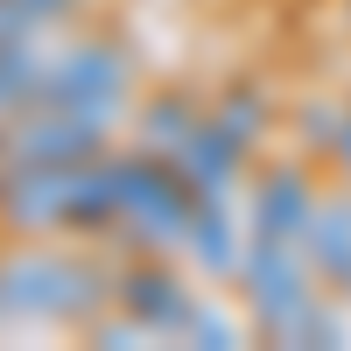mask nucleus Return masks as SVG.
<instances>
[{
    "label": "nucleus",
    "instance_id": "obj_1",
    "mask_svg": "<svg viewBox=\"0 0 351 351\" xmlns=\"http://www.w3.org/2000/svg\"><path fill=\"white\" fill-rule=\"evenodd\" d=\"M0 225L21 239L77 232V239H120V176L112 148L92 162H43V169H0Z\"/></svg>",
    "mask_w": 351,
    "mask_h": 351
},
{
    "label": "nucleus",
    "instance_id": "obj_2",
    "mask_svg": "<svg viewBox=\"0 0 351 351\" xmlns=\"http://www.w3.org/2000/svg\"><path fill=\"white\" fill-rule=\"evenodd\" d=\"M0 302L14 324H92L112 302V267L56 246H21L0 260Z\"/></svg>",
    "mask_w": 351,
    "mask_h": 351
},
{
    "label": "nucleus",
    "instance_id": "obj_3",
    "mask_svg": "<svg viewBox=\"0 0 351 351\" xmlns=\"http://www.w3.org/2000/svg\"><path fill=\"white\" fill-rule=\"evenodd\" d=\"M112 176H120V239L134 253H183L197 190L183 183V169L155 148H112Z\"/></svg>",
    "mask_w": 351,
    "mask_h": 351
},
{
    "label": "nucleus",
    "instance_id": "obj_4",
    "mask_svg": "<svg viewBox=\"0 0 351 351\" xmlns=\"http://www.w3.org/2000/svg\"><path fill=\"white\" fill-rule=\"evenodd\" d=\"M127 99H134V56L112 36H84V43L49 49V71L28 112H106V120H120Z\"/></svg>",
    "mask_w": 351,
    "mask_h": 351
},
{
    "label": "nucleus",
    "instance_id": "obj_5",
    "mask_svg": "<svg viewBox=\"0 0 351 351\" xmlns=\"http://www.w3.org/2000/svg\"><path fill=\"white\" fill-rule=\"evenodd\" d=\"M197 302L204 295L169 267V253H134V260L112 267V309L134 316L155 344H183L190 324H197Z\"/></svg>",
    "mask_w": 351,
    "mask_h": 351
},
{
    "label": "nucleus",
    "instance_id": "obj_6",
    "mask_svg": "<svg viewBox=\"0 0 351 351\" xmlns=\"http://www.w3.org/2000/svg\"><path fill=\"white\" fill-rule=\"evenodd\" d=\"M106 112H8L0 120V169H43V162H92L112 148Z\"/></svg>",
    "mask_w": 351,
    "mask_h": 351
},
{
    "label": "nucleus",
    "instance_id": "obj_7",
    "mask_svg": "<svg viewBox=\"0 0 351 351\" xmlns=\"http://www.w3.org/2000/svg\"><path fill=\"white\" fill-rule=\"evenodd\" d=\"M176 169H183V183L197 190V197H232L239 190V176H246V162H253V141L246 134H232L211 106L197 112V127L183 134V148L169 155Z\"/></svg>",
    "mask_w": 351,
    "mask_h": 351
},
{
    "label": "nucleus",
    "instance_id": "obj_8",
    "mask_svg": "<svg viewBox=\"0 0 351 351\" xmlns=\"http://www.w3.org/2000/svg\"><path fill=\"white\" fill-rule=\"evenodd\" d=\"M316 183H309V169L302 162H281V169H267L253 183V211H246V232H274V239H302V225H309V211H316Z\"/></svg>",
    "mask_w": 351,
    "mask_h": 351
},
{
    "label": "nucleus",
    "instance_id": "obj_9",
    "mask_svg": "<svg viewBox=\"0 0 351 351\" xmlns=\"http://www.w3.org/2000/svg\"><path fill=\"white\" fill-rule=\"evenodd\" d=\"M183 253L197 260L211 281H239V253H246V232L232 225V197H197V218H190V239Z\"/></svg>",
    "mask_w": 351,
    "mask_h": 351
},
{
    "label": "nucleus",
    "instance_id": "obj_10",
    "mask_svg": "<svg viewBox=\"0 0 351 351\" xmlns=\"http://www.w3.org/2000/svg\"><path fill=\"white\" fill-rule=\"evenodd\" d=\"M302 253H309V267H316V281L324 288H351V197H324L309 211V225H302Z\"/></svg>",
    "mask_w": 351,
    "mask_h": 351
},
{
    "label": "nucleus",
    "instance_id": "obj_11",
    "mask_svg": "<svg viewBox=\"0 0 351 351\" xmlns=\"http://www.w3.org/2000/svg\"><path fill=\"white\" fill-rule=\"evenodd\" d=\"M197 99L190 92H155L148 106H141V120H134V134H141V148H155V155H176L183 148V134L197 127Z\"/></svg>",
    "mask_w": 351,
    "mask_h": 351
},
{
    "label": "nucleus",
    "instance_id": "obj_12",
    "mask_svg": "<svg viewBox=\"0 0 351 351\" xmlns=\"http://www.w3.org/2000/svg\"><path fill=\"white\" fill-rule=\"evenodd\" d=\"M49 49H56L49 36H43V43H14V49H0V120L36 106V84H43V71H49Z\"/></svg>",
    "mask_w": 351,
    "mask_h": 351
},
{
    "label": "nucleus",
    "instance_id": "obj_13",
    "mask_svg": "<svg viewBox=\"0 0 351 351\" xmlns=\"http://www.w3.org/2000/svg\"><path fill=\"white\" fill-rule=\"evenodd\" d=\"M77 8H84V0H0V49L56 36V28H64Z\"/></svg>",
    "mask_w": 351,
    "mask_h": 351
},
{
    "label": "nucleus",
    "instance_id": "obj_14",
    "mask_svg": "<svg viewBox=\"0 0 351 351\" xmlns=\"http://www.w3.org/2000/svg\"><path fill=\"white\" fill-rule=\"evenodd\" d=\"M211 112H218L232 134H246L253 148H260V134H267V92H260V84H232V92H218Z\"/></svg>",
    "mask_w": 351,
    "mask_h": 351
},
{
    "label": "nucleus",
    "instance_id": "obj_15",
    "mask_svg": "<svg viewBox=\"0 0 351 351\" xmlns=\"http://www.w3.org/2000/svg\"><path fill=\"white\" fill-rule=\"evenodd\" d=\"M183 344H197V351H239V344H246V330L232 324L225 309L197 302V324H190V337H183Z\"/></svg>",
    "mask_w": 351,
    "mask_h": 351
},
{
    "label": "nucleus",
    "instance_id": "obj_16",
    "mask_svg": "<svg viewBox=\"0 0 351 351\" xmlns=\"http://www.w3.org/2000/svg\"><path fill=\"white\" fill-rule=\"evenodd\" d=\"M337 112H344V106H324V99L295 112V120H302L295 134H302V148H309V155H330V141H337Z\"/></svg>",
    "mask_w": 351,
    "mask_h": 351
},
{
    "label": "nucleus",
    "instance_id": "obj_17",
    "mask_svg": "<svg viewBox=\"0 0 351 351\" xmlns=\"http://www.w3.org/2000/svg\"><path fill=\"white\" fill-rule=\"evenodd\" d=\"M330 162L344 169V183H351V106L337 112V141H330Z\"/></svg>",
    "mask_w": 351,
    "mask_h": 351
},
{
    "label": "nucleus",
    "instance_id": "obj_18",
    "mask_svg": "<svg viewBox=\"0 0 351 351\" xmlns=\"http://www.w3.org/2000/svg\"><path fill=\"white\" fill-rule=\"evenodd\" d=\"M8 324H14V316H8V302H0V330H8Z\"/></svg>",
    "mask_w": 351,
    "mask_h": 351
},
{
    "label": "nucleus",
    "instance_id": "obj_19",
    "mask_svg": "<svg viewBox=\"0 0 351 351\" xmlns=\"http://www.w3.org/2000/svg\"><path fill=\"white\" fill-rule=\"evenodd\" d=\"M344 302H351V288H344Z\"/></svg>",
    "mask_w": 351,
    "mask_h": 351
},
{
    "label": "nucleus",
    "instance_id": "obj_20",
    "mask_svg": "<svg viewBox=\"0 0 351 351\" xmlns=\"http://www.w3.org/2000/svg\"><path fill=\"white\" fill-rule=\"evenodd\" d=\"M344 14H351V0H344Z\"/></svg>",
    "mask_w": 351,
    "mask_h": 351
}]
</instances>
